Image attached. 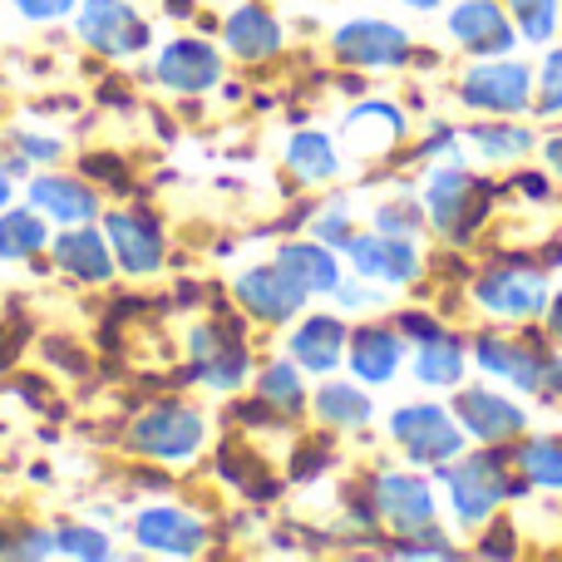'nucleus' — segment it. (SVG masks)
<instances>
[{
	"label": "nucleus",
	"mask_w": 562,
	"mask_h": 562,
	"mask_svg": "<svg viewBox=\"0 0 562 562\" xmlns=\"http://www.w3.org/2000/svg\"><path fill=\"white\" fill-rule=\"evenodd\" d=\"M445 484H449V498H454V514H459V524L464 528L488 524L494 508L504 504L508 494L524 488V484H508L504 459L498 454H484V459H469V464L445 469Z\"/></svg>",
	"instance_id": "f257e3e1"
},
{
	"label": "nucleus",
	"mask_w": 562,
	"mask_h": 562,
	"mask_svg": "<svg viewBox=\"0 0 562 562\" xmlns=\"http://www.w3.org/2000/svg\"><path fill=\"white\" fill-rule=\"evenodd\" d=\"M474 296L484 311L494 316H508V321H528L548 306V277L528 262H494L484 277L474 281Z\"/></svg>",
	"instance_id": "f03ea898"
},
{
	"label": "nucleus",
	"mask_w": 562,
	"mask_h": 562,
	"mask_svg": "<svg viewBox=\"0 0 562 562\" xmlns=\"http://www.w3.org/2000/svg\"><path fill=\"white\" fill-rule=\"evenodd\" d=\"M484 188L464 173V168H439L425 188V207H429V223L449 237V243H464L474 237L479 217H484Z\"/></svg>",
	"instance_id": "7ed1b4c3"
},
{
	"label": "nucleus",
	"mask_w": 562,
	"mask_h": 562,
	"mask_svg": "<svg viewBox=\"0 0 562 562\" xmlns=\"http://www.w3.org/2000/svg\"><path fill=\"white\" fill-rule=\"evenodd\" d=\"M203 435H207L203 415H193L188 405H158L128 429V445L148 459H168V464H178V459L198 454Z\"/></svg>",
	"instance_id": "20e7f679"
},
{
	"label": "nucleus",
	"mask_w": 562,
	"mask_h": 562,
	"mask_svg": "<svg viewBox=\"0 0 562 562\" xmlns=\"http://www.w3.org/2000/svg\"><path fill=\"white\" fill-rule=\"evenodd\" d=\"M390 429H395L400 449H405L415 464H445V459H454L459 449H464V429H459L439 405L395 409V425Z\"/></svg>",
	"instance_id": "39448f33"
},
{
	"label": "nucleus",
	"mask_w": 562,
	"mask_h": 562,
	"mask_svg": "<svg viewBox=\"0 0 562 562\" xmlns=\"http://www.w3.org/2000/svg\"><path fill=\"white\" fill-rule=\"evenodd\" d=\"M459 94L469 109H484V114H524L528 94H533V75L514 59H498V65H474L459 79Z\"/></svg>",
	"instance_id": "423d86ee"
},
{
	"label": "nucleus",
	"mask_w": 562,
	"mask_h": 562,
	"mask_svg": "<svg viewBox=\"0 0 562 562\" xmlns=\"http://www.w3.org/2000/svg\"><path fill=\"white\" fill-rule=\"evenodd\" d=\"M79 40L99 55L119 59L148 45V25L124 5V0H85L79 5Z\"/></svg>",
	"instance_id": "0eeeda50"
},
{
	"label": "nucleus",
	"mask_w": 562,
	"mask_h": 562,
	"mask_svg": "<svg viewBox=\"0 0 562 562\" xmlns=\"http://www.w3.org/2000/svg\"><path fill=\"white\" fill-rule=\"evenodd\" d=\"M336 55L356 69H395L409 55V35L385 20H350L336 30Z\"/></svg>",
	"instance_id": "6e6552de"
},
{
	"label": "nucleus",
	"mask_w": 562,
	"mask_h": 562,
	"mask_svg": "<svg viewBox=\"0 0 562 562\" xmlns=\"http://www.w3.org/2000/svg\"><path fill=\"white\" fill-rule=\"evenodd\" d=\"M193 360H198V375L207 380L213 390H233L247 380V346H243V326L227 321V326H198L193 330Z\"/></svg>",
	"instance_id": "1a4fd4ad"
},
{
	"label": "nucleus",
	"mask_w": 562,
	"mask_h": 562,
	"mask_svg": "<svg viewBox=\"0 0 562 562\" xmlns=\"http://www.w3.org/2000/svg\"><path fill=\"white\" fill-rule=\"evenodd\" d=\"M237 301H243V311H252L257 321H291L301 311V301H306V291H301V281L281 262H267V267L243 272Z\"/></svg>",
	"instance_id": "9d476101"
},
{
	"label": "nucleus",
	"mask_w": 562,
	"mask_h": 562,
	"mask_svg": "<svg viewBox=\"0 0 562 562\" xmlns=\"http://www.w3.org/2000/svg\"><path fill=\"white\" fill-rule=\"evenodd\" d=\"M474 360L488 370V375L508 380L518 390H538L548 370V350L538 340H504V336H479L474 340Z\"/></svg>",
	"instance_id": "9b49d317"
},
{
	"label": "nucleus",
	"mask_w": 562,
	"mask_h": 562,
	"mask_svg": "<svg viewBox=\"0 0 562 562\" xmlns=\"http://www.w3.org/2000/svg\"><path fill=\"white\" fill-rule=\"evenodd\" d=\"M375 514L400 533H419L435 524V494L425 479L409 474H380L375 479Z\"/></svg>",
	"instance_id": "f8f14e48"
},
{
	"label": "nucleus",
	"mask_w": 562,
	"mask_h": 562,
	"mask_svg": "<svg viewBox=\"0 0 562 562\" xmlns=\"http://www.w3.org/2000/svg\"><path fill=\"white\" fill-rule=\"evenodd\" d=\"M109 243H114V262L134 277L164 267V227L148 213H114L109 217Z\"/></svg>",
	"instance_id": "ddd939ff"
},
{
	"label": "nucleus",
	"mask_w": 562,
	"mask_h": 562,
	"mask_svg": "<svg viewBox=\"0 0 562 562\" xmlns=\"http://www.w3.org/2000/svg\"><path fill=\"white\" fill-rule=\"evenodd\" d=\"M346 252L360 277H380V281H395V286H409V281L419 277V257H415V247H409V237H395V233L350 237Z\"/></svg>",
	"instance_id": "4468645a"
},
{
	"label": "nucleus",
	"mask_w": 562,
	"mask_h": 562,
	"mask_svg": "<svg viewBox=\"0 0 562 562\" xmlns=\"http://www.w3.org/2000/svg\"><path fill=\"white\" fill-rule=\"evenodd\" d=\"M449 35L469 49V55H498L514 45V25L494 0H459L449 15Z\"/></svg>",
	"instance_id": "2eb2a0df"
},
{
	"label": "nucleus",
	"mask_w": 562,
	"mask_h": 562,
	"mask_svg": "<svg viewBox=\"0 0 562 562\" xmlns=\"http://www.w3.org/2000/svg\"><path fill=\"white\" fill-rule=\"evenodd\" d=\"M158 79L168 89H178V94H203V89H213L223 79V65H217V55L203 40H173L158 55Z\"/></svg>",
	"instance_id": "dca6fc26"
},
{
	"label": "nucleus",
	"mask_w": 562,
	"mask_h": 562,
	"mask_svg": "<svg viewBox=\"0 0 562 562\" xmlns=\"http://www.w3.org/2000/svg\"><path fill=\"white\" fill-rule=\"evenodd\" d=\"M134 538L138 548H148V553H173V558H188L203 548V524H198L193 514H183V508H148V514H138L134 524Z\"/></svg>",
	"instance_id": "f3484780"
},
{
	"label": "nucleus",
	"mask_w": 562,
	"mask_h": 562,
	"mask_svg": "<svg viewBox=\"0 0 562 562\" xmlns=\"http://www.w3.org/2000/svg\"><path fill=\"white\" fill-rule=\"evenodd\" d=\"M459 419H464V435L484 439V445L514 439L518 429L528 425L524 409H518L514 400L494 395V390H464V395H459Z\"/></svg>",
	"instance_id": "a211bd4d"
},
{
	"label": "nucleus",
	"mask_w": 562,
	"mask_h": 562,
	"mask_svg": "<svg viewBox=\"0 0 562 562\" xmlns=\"http://www.w3.org/2000/svg\"><path fill=\"white\" fill-rule=\"evenodd\" d=\"M400 360H405V340H400V330L366 326V330L350 336V370H356L366 385H385V380L400 370Z\"/></svg>",
	"instance_id": "6ab92c4d"
},
{
	"label": "nucleus",
	"mask_w": 562,
	"mask_h": 562,
	"mask_svg": "<svg viewBox=\"0 0 562 562\" xmlns=\"http://www.w3.org/2000/svg\"><path fill=\"white\" fill-rule=\"evenodd\" d=\"M30 203H35L45 217H55V223H69V227L89 223V217L99 213L94 188L75 183V178H55V173L30 183Z\"/></svg>",
	"instance_id": "aec40b11"
},
{
	"label": "nucleus",
	"mask_w": 562,
	"mask_h": 562,
	"mask_svg": "<svg viewBox=\"0 0 562 562\" xmlns=\"http://www.w3.org/2000/svg\"><path fill=\"white\" fill-rule=\"evenodd\" d=\"M55 262L79 281H109L114 277V257H109L104 233H94V227H85V223L69 227V233L55 243Z\"/></svg>",
	"instance_id": "412c9836"
},
{
	"label": "nucleus",
	"mask_w": 562,
	"mask_h": 562,
	"mask_svg": "<svg viewBox=\"0 0 562 562\" xmlns=\"http://www.w3.org/2000/svg\"><path fill=\"white\" fill-rule=\"evenodd\" d=\"M291 356L306 370L326 375V370H336L340 356H346V326H340L336 316H311L306 326L291 336Z\"/></svg>",
	"instance_id": "4be33fe9"
},
{
	"label": "nucleus",
	"mask_w": 562,
	"mask_h": 562,
	"mask_svg": "<svg viewBox=\"0 0 562 562\" xmlns=\"http://www.w3.org/2000/svg\"><path fill=\"white\" fill-rule=\"evenodd\" d=\"M227 49L237 59H272L281 49V25L262 5H243L227 20Z\"/></svg>",
	"instance_id": "5701e85b"
},
{
	"label": "nucleus",
	"mask_w": 562,
	"mask_h": 562,
	"mask_svg": "<svg viewBox=\"0 0 562 562\" xmlns=\"http://www.w3.org/2000/svg\"><path fill=\"white\" fill-rule=\"evenodd\" d=\"M277 262L301 281V291H306V296L340 286V267H336V257H330L326 243H286L277 252Z\"/></svg>",
	"instance_id": "b1692460"
},
{
	"label": "nucleus",
	"mask_w": 562,
	"mask_h": 562,
	"mask_svg": "<svg viewBox=\"0 0 562 562\" xmlns=\"http://www.w3.org/2000/svg\"><path fill=\"white\" fill-rule=\"evenodd\" d=\"M316 419H326L330 429H356L370 419V395L360 385H346V380H330V385L316 390Z\"/></svg>",
	"instance_id": "393cba45"
},
{
	"label": "nucleus",
	"mask_w": 562,
	"mask_h": 562,
	"mask_svg": "<svg viewBox=\"0 0 562 562\" xmlns=\"http://www.w3.org/2000/svg\"><path fill=\"white\" fill-rule=\"evenodd\" d=\"M415 375H419V385H439V390L459 385V380H464V346L439 330V336L425 340V350H419Z\"/></svg>",
	"instance_id": "a878e982"
},
{
	"label": "nucleus",
	"mask_w": 562,
	"mask_h": 562,
	"mask_svg": "<svg viewBox=\"0 0 562 562\" xmlns=\"http://www.w3.org/2000/svg\"><path fill=\"white\" fill-rule=\"evenodd\" d=\"M346 134L350 138H366V144H356V148L380 154V148H390L400 134H405V114H395L390 104H360L356 114L346 119Z\"/></svg>",
	"instance_id": "bb28decb"
},
{
	"label": "nucleus",
	"mask_w": 562,
	"mask_h": 562,
	"mask_svg": "<svg viewBox=\"0 0 562 562\" xmlns=\"http://www.w3.org/2000/svg\"><path fill=\"white\" fill-rule=\"evenodd\" d=\"M286 168L296 178H306V183H326V178H336L340 158L326 134H296L286 144Z\"/></svg>",
	"instance_id": "cd10ccee"
},
{
	"label": "nucleus",
	"mask_w": 562,
	"mask_h": 562,
	"mask_svg": "<svg viewBox=\"0 0 562 562\" xmlns=\"http://www.w3.org/2000/svg\"><path fill=\"white\" fill-rule=\"evenodd\" d=\"M514 459H518V469H524L528 484L562 488V439H528Z\"/></svg>",
	"instance_id": "c85d7f7f"
},
{
	"label": "nucleus",
	"mask_w": 562,
	"mask_h": 562,
	"mask_svg": "<svg viewBox=\"0 0 562 562\" xmlns=\"http://www.w3.org/2000/svg\"><path fill=\"white\" fill-rule=\"evenodd\" d=\"M40 247H45V223H40L35 213H10L5 223H0V257H35Z\"/></svg>",
	"instance_id": "c756f323"
},
{
	"label": "nucleus",
	"mask_w": 562,
	"mask_h": 562,
	"mask_svg": "<svg viewBox=\"0 0 562 562\" xmlns=\"http://www.w3.org/2000/svg\"><path fill=\"white\" fill-rule=\"evenodd\" d=\"M474 144L484 158H524L528 144H533V134L518 124H479L474 128Z\"/></svg>",
	"instance_id": "7c9ffc66"
},
{
	"label": "nucleus",
	"mask_w": 562,
	"mask_h": 562,
	"mask_svg": "<svg viewBox=\"0 0 562 562\" xmlns=\"http://www.w3.org/2000/svg\"><path fill=\"white\" fill-rule=\"evenodd\" d=\"M257 390H262V400L277 409V415H281V409H286V415H296L301 400H306V390H301V375L291 366H267L262 370V385H257Z\"/></svg>",
	"instance_id": "2f4dec72"
},
{
	"label": "nucleus",
	"mask_w": 562,
	"mask_h": 562,
	"mask_svg": "<svg viewBox=\"0 0 562 562\" xmlns=\"http://www.w3.org/2000/svg\"><path fill=\"white\" fill-rule=\"evenodd\" d=\"M508 10H514L518 30H524V40H553L558 30V0H508Z\"/></svg>",
	"instance_id": "473e14b6"
},
{
	"label": "nucleus",
	"mask_w": 562,
	"mask_h": 562,
	"mask_svg": "<svg viewBox=\"0 0 562 562\" xmlns=\"http://www.w3.org/2000/svg\"><path fill=\"white\" fill-rule=\"evenodd\" d=\"M0 553L5 558H45V553H55V538L30 528V524H10V528H0Z\"/></svg>",
	"instance_id": "72a5a7b5"
},
{
	"label": "nucleus",
	"mask_w": 562,
	"mask_h": 562,
	"mask_svg": "<svg viewBox=\"0 0 562 562\" xmlns=\"http://www.w3.org/2000/svg\"><path fill=\"white\" fill-rule=\"evenodd\" d=\"M55 548L69 558H109V543L99 528H59L55 533Z\"/></svg>",
	"instance_id": "f704fd0d"
},
{
	"label": "nucleus",
	"mask_w": 562,
	"mask_h": 562,
	"mask_svg": "<svg viewBox=\"0 0 562 562\" xmlns=\"http://www.w3.org/2000/svg\"><path fill=\"white\" fill-rule=\"evenodd\" d=\"M538 109H543V114H562V49L543 59V75H538Z\"/></svg>",
	"instance_id": "c9c22d12"
},
{
	"label": "nucleus",
	"mask_w": 562,
	"mask_h": 562,
	"mask_svg": "<svg viewBox=\"0 0 562 562\" xmlns=\"http://www.w3.org/2000/svg\"><path fill=\"white\" fill-rule=\"evenodd\" d=\"M350 217H346V203H330L326 213L316 217V243H336V247H346L350 243Z\"/></svg>",
	"instance_id": "e433bc0d"
},
{
	"label": "nucleus",
	"mask_w": 562,
	"mask_h": 562,
	"mask_svg": "<svg viewBox=\"0 0 562 562\" xmlns=\"http://www.w3.org/2000/svg\"><path fill=\"white\" fill-rule=\"evenodd\" d=\"M415 223H419L415 203H390V207H380V233L409 237V233H415Z\"/></svg>",
	"instance_id": "4c0bfd02"
},
{
	"label": "nucleus",
	"mask_w": 562,
	"mask_h": 562,
	"mask_svg": "<svg viewBox=\"0 0 562 562\" xmlns=\"http://www.w3.org/2000/svg\"><path fill=\"white\" fill-rule=\"evenodd\" d=\"M15 5H20V15L25 20H59L75 0H15Z\"/></svg>",
	"instance_id": "58836bf2"
},
{
	"label": "nucleus",
	"mask_w": 562,
	"mask_h": 562,
	"mask_svg": "<svg viewBox=\"0 0 562 562\" xmlns=\"http://www.w3.org/2000/svg\"><path fill=\"white\" fill-rule=\"evenodd\" d=\"M400 336H419V346H425V340L439 336V321L419 316V311H405V316H400Z\"/></svg>",
	"instance_id": "ea45409f"
},
{
	"label": "nucleus",
	"mask_w": 562,
	"mask_h": 562,
	"mask_svg": "<svg viewBox=\"0 0 562 562\" xmlns=\"http://www.w3.org/2000/svg\"><path fill=\"white\" fill-rule=\"evenodd\" d=\"M20 158H59V144L55 138H35V134H20Z\"/></svg>",
	"instance_id": "a19ab883"
},
{
	"label": "nucleus",
	"mask_w": 562,
	"mask_h": 562,
	"mask_svg": "<svg viewBox=\"0 0 562 562\" xmlns=\"http://www.w3.org/2000/svg\"><path fill=\"white\" fill-rule=\"evenodd\" d=\"M336 296H340V306H346V311H370L380 301L370 286H336Z\"/></svg>",
	"instance_id": "79ce46f5"
},
{
	"label": "nucleus",
	"mask_w": 562,
	"mask_h": 562,
	"mask_svg": "<svg viewBox=\"0 0 562 562\" xmlns=\"http://www.w3.org/2000/svg\"><path fill=\"white\" fill-rule=\"evenodd\" d=\"M508 538H514V533H504V528H498V533H494V538H488V543H484V553H494V558H508V553H514V543H508Z\"/></svg>",
	"instance_id": "37998d69"
},
{
	"label": "nucleus",
	"mask_w": 562,
	"mask_h": 562,
	"mask_svg": "<svg viewBox=\"0 0 562 562\" xmlns=\"http://www.w3.org/2000/svg\"><path fill=\"white\" fill-rule=\"evenodd\" d=\"M548 330H553V340H562V291H558L553 311H548Z\"/></svg>",
	"instance_id": "c03bdc74"
},
{
	"label": "nucleus",
	"mask_w": 562,
	"mask_h": 562,
	"mask_svg": "<svg viewBox=\"0 0 562 562\" xmlns=\"http://www.w3.org/2000/svg\"><path fill=\"white\" fill-rule=\"evenodd\" d=\"M548 164H553L558 173H562V138H553V144H548Z\"/></svg>",
	"instance_id": "a18cd8bd"
},
{
	"label": "nucleus",
	"mask_w": 562,
	"mask_h": 562,
	"mask_svg": "<svg viewBox=\"0 0 562 562\" xmlns=\"http://www.w3.org/2000/svg\"><path fill=\"white\" fill-rule=\"evenodd\" d=\"M405 5H409V10H435L439 0H405Z\"/></svg>",
	"instance_id": "49530a36"
},
{
	"label": "nucleus",
	"mask_w": 562,
	"mask_h": 562,
	"mask_svg": "<svg viewBox=\"0 0 562 562\" xmlns=\"http://www.w3.org/2000/svg\"><path fill=\"white\" fill-rule=\"evenodd\" d=\"M10 203V183H5V173H0V207Z\"/></svg>",
	"instance_id": "de8ad7c7"
}]
</instances>
